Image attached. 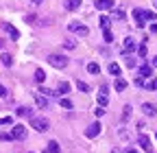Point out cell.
<instances>
[{"instance_id":"obj_1","label":"cell","mask_w":157,"mask_h":153,"mask_svg":"<svg viewBox=\"0 0 157 153\" xmlns=\"http://www.w3.org/2000/svg\"><path fill=\"white\" fill-rule=\"evenodd\" d=\"M48 64H50L52 68H57V70H63V68L68 66V57H66V55L52 53V55H48Z\"/></svg>"},{"instance_id":"obj_2","label":"cell","mask_w":157,"mask_h":153,"mask_svg":"<svg viewBox=\"0 0 157 153\" xmlns=\"http://www.w3.org/2000/svg\"><path fill=\"white\" fill-rule=\"evenodd\" d=\"M31 127H33L35 131H39V133H44V131L50 129V123H48V118H44V116H33V118H31Z\"/></svg>"},{"instance_id":"obj_3","label":"cell","mask_w":157,"mask_h":153,"mask_svg":"<svg viewBox=\"0 0 157 153\" xmlns=\"http://www.w3.org/2000/svg\"><path fill=\"white\" fill-rule=\"evenodd\" d=\"M26 133H29V131H26L24 125H13V129H11V138H13V140H24Z\"/></svg>"},{"instance_id":"obj_4","label":"cell","mask_w":157,"mask_h":153,"mask_svg":"<svg viewBox=\"0 0 157 153\" xmlns=\"http://www.w3.org/2000/svg\"><path fill=\"white\" fill-rule=\"evenodd\" d=\"M68 29H70L72 33H76V35H87V33H90V29H87L85 24H81V22H70Z\"/></svg>"},{"instance_id":"obj_5","label":"cell","mask_w":157,"mask_h":153,"mask_svg":"<svg viewBox=\"0 0 157 153\" xmlns=\"http://www.w3.org/2000/svg\"><path fill=\"white\" fill-rule=\"evenodd\" d=\"M137 144H140L146 153H153V147H151V140H148L146 133H140V138H137Z\"/></svg>"},{"instance_id":"obj_6","label":"cell","mask_w":157,"mask_h":153,"mask_svg":"<svg viewBox=\"0 0 157 153\" xmlns=\"http://www.w3.org/2000/svg\"><path fill=\"white\" fill-rule=\"evenodd\" d=\"M101 129H103V127H101V123H92V125L85 129V136H87V138H96L98 133H101Z\"/></svg>"},{"instance_id":"obj_7","label":"cell","mask_w":157,"mask_h":153,"mask_svg":"<svg viewBox=\"0 0 157 153\" xmlns=\"http://www.w3.org/2000/svg\"><path fill=\"white\" fill-rule=\"evenodd\" d=\"M137 48V44H135V40H133V37H127V40H124V44H122V53H127V55H131L133 50Z\"/></svg>"},{"instance_id":"obj_8","label":"cell","mask_w":157,"mask_h":153,"mask_svg":"<svg viewBox=\"0 0 157 153\" xmlns=\"http://www.w3.org/2000/svg\"><path fill=\"white\" fill-rule=\"evenodd\" d=\"M133 20H135V26H144L146 24V20H144V13H142V9H133Z\"/></svg>"},{"instance_id":"obj_9","label":"cell","mask_w":157,"mask_h":153,"mask_svg":"<svg viewBox=\"0 0 157 153\" xmlns=\"http://www.w3.org/2000/svg\"><path fill=\"white\" fill-rule=\"evenodd\" d=\"M96 9L98 11H111L113 9V0H96Z\"/></svg>"},{"instance_id":"obj_10","label":"cell","mask_w":157,"mask_h":153,"mask_svg":"<svg viewBox=\"0 0 157 153\" xmlns=\"http://www.w3.org/2000/svg\"><path fill=\"white\" fill-rule=\"evenodd\" d=\"M2 26H5V31H7V35L11 37V40H20V31L13 24H2Z\"/></svg>"},{"instance_id":"obj_11","label":"cell","mask_w":157,"mask_h":153,"mask_svg":"<svg viewBox=\"0 0 157 153\" xmlns=\"http://www.w3.org/2000/svg\"><path fill=\"white\" fill-rule=\"evenodd\" d=\"M35 103H37L39 109H46L48 107V99L44 96V94H35Z\"/></svg>"},{"instance_id":"obj_12","label":"cell","mask_w":157,"mask_h":153,"mask_svg":"<svg viewBox=\"0 0 157 153\" xmlns=\"http://www.w3.org/2000/svg\"><path fill=\"white\" fill-rule=\"evenodd\" d=\"M140 76H142V79H151V76H153V66L144 64V66L140 68Z\"/></svg>"},{"instance_id":"obj_13","label":"cell","mask_w":157,"mask_h":153,"mask_svg":"<svg viewBox=\"0 0 157 153\" xmlns=\"http://www.w3.org/2000/svg\"><path fill=\"white\" fill-rule=\"evenodd\" d=\"M142 112L146 114V116H155V114H157V107H155L153 103H144V105H142Z\"/></svg>"},{"instance_id":"obj_14","label":"cell","mask_w":157,"mask_h":153,"mask_svg":"<svg viewBox=\"0 0 157 153\" xmlns=\"http://www.w3.org/2000/svg\"><path fill=\"white\" fill-rule=\"evenodd\" d=\"M113 88H116L118 92H124V90H127V81L122 79V76H118V79H116V83H113Z\"/></svg>"},{"instance_id":"obj_15","label":"cell","mask_w":157,"mask_h":153,"mask_svg":"<svg viewBox=\"0 0 157 153\" xmlns=\"http://www.w3.org/2000/svg\"><path fill=\"white\" fill-rule=\"evenodd\" d=\"M59 149H61V147H59V142L50 140V142H48V147H46V153H59Z\"/></svg>"},{"instance_id":"obj_16","label":"cell","mask_w":157,"mask_h":153,"mask_svg":"<svg viewBox=\"0 0 157 153\" xmlns=\"http://www.w3.org/2000/svg\"><path fill=\"white\" fill-rule=\"evenodd\" d=\"M35 81H37V83H44V81H46V72H44L42 68L35 70Z\"/></svg>"},{"instance_id":"obj_17","label":"cell","mask_w":157,"mask_h":153,"mask_svg":"<svg viewBox=\"0 0 157 153\" xmlns=\"http://www.w3.org/2000/svg\"><path fill=\"white\" fill-rule=\"evenodd\" d=\"M68 92H70V83L68 81H61L59 88H57V94H68Z\"/></svg>"},{"instance_id":"obj_18","label":"cell","mask_w":157,"mask_h":153,"mask_svg":"<svg viewBox=\"0 0 157 153\" xmlns=\"http://www.w3.org/2000/svg\"><path fill=\"white\" fill-rule=\"evenodd\" d=\"M144 88H146V90H151V92H153V90H157V79H155V76H151L148 81H144Z\"/></svg>"},{"instance_id":"obj_19","label":"cell","mask_w":157,"mask_h":153,"mask_svg":"<svg viewBox=\"0 0 157 153\" xmlns=\"http://www.w3.org/2000/svg\"><path fill=\"white\" fill-rule=\"evenodd\" d=\"M98 24H101V29H103V31H107V29H109V24H111V20H109L107 15H101V20H98Z\"/></svg>"},{"instance_id":"obj_20","label":"cell","mask_w":157,"mask_h":153,"mask_svg":"<svg viewBox=\"0 0 157 153\" xmlns=\"http://www.w3.org/2000/svg\"><path fill=\"white\" fill-rule=\"evenodd\" d=\"M87 72L90 74H98V72H101V66H98L96 61H92V64H87Z\"/></svg>"},{"instance_id":"obj_21","label":"cell","mask_w":157,"mask_h":153,"mask_svg":"<svg viewBox=\"0 0 157 153\" xmlns=\"http://www.w3.org/2000/svg\"><path fill=\"white\" fill-rule=\"evenodd\" d=\"M109 74H113V76H120V66H118V64H109Z\"/></svg>"},{"instance_id":"obj_22","label":"cell","mask_w":157,"mask_h":153,"mask_svg":"<svg viewBox=\"0 0 157 153\" xmlns=\"http://www.w3.org/2000/svg\"><path fill=\"white\" fill-rule=\"evenodd\" d=\"M131 112H133L131 105H124V109H122V123H127V120L131 118Z\"/></svg>"},{"instance_id":"obj_23","label":"cell","mask_w":157,"mask_h":153,"mask_svg":"<svg viewBox=\"0 0 157 153\" xmlns=\"http://www.w3.org/2000/svg\"><path fill=\"white\" fill-rule=\"evenodd\" d=\"M70 11H76L78 7H81V0H68V5H66Z\"/></svg>"},{"instance_id":"obj_24","label":"cell","mask_w":157,"mask_h":153,"mask_svg":"<svg viewBox=\"0 0 157 153\" xmlns=\"http://www.w3.org/2000/svg\"><path fill=\"white\" fill-rule=\"evenodd\" d=\"M0 59H2V64H5V66H7V68H9V66H13V57H11V55H9V53H5V55H2V57H0Z\"/></svg>"},{"instance_id":"obj_25","label":"cell","mask_w":157,"mask_h":153,"mask_svg":"<svg viewBox=\"0 0 157 153\" xmlns=\"http://www.w3.org/2000/svg\"><path fill=\"white\" fill-rule=\"evenodd\" d=\"M111 13H113L116 20H124V11H122V9H116V7H113V9H111Z\"/></svg>"},{"instance_id":"obj_26","label":"cell","mask_w":157,"mask_h":153,"mask_svg":"<svg viewBox=\"0 0 157 153\" xmlns=\"http://www.w3.org/2000/svg\"><path fill=\"white\" fill-rule=\"evenodd\" d=\"M9 125H13L11 116H2V118H0V127H9Z\"/></svg>"},{"instance_id":"obj_27","label":"cell","mask_w":157,"mask_h":153,"mask_svg":"<svg viewBox=\"0 0 157 153\" xmlns=\"http://www.w3.org/2000/svg\"><path fill=\"white\" fill-rule=\"evenodd\" d=\"M15 114H17V116H31V109H29V107H17ZM31 118H33V116H31Z\"/></svg>"},{"instance_id":"obj_28","label":"cell","mask_w":157,"mask_h":153,"mask_svg":"<svg viewBox=\"0 0 157 153\" xmlns=\"http://www.w3.org/2000/svg\"><path fill=\"white\" fill-rule=\"evenodd\" d=\"M59 105H61V107H63V109H72V107H74V105H72V101H70V99H61V101H59Z\"/></svg>"},{"instance_id":"obj_29","label":"cell","mask_w":157,"mask_h":153,"mask_svg":"<svg viewBox=\"0 0 157 153\" xmlns=\"http://www.w3.org/2000/svg\"><path fill=\"white\" fill-rule=\"evenodd\" d=\"M109 103V99H107V94H98V105H101V107H105Z\"/></svg>"},{"instance_id":"obj_30","label":"cell","mask_w":157,"mask_h":153,"mask_svg":"<svg viewBox=\"0 0 157 153\" xmlns=\"http://www.w3.org/2000/svg\"><path fill=\"white\" fill-rule=\"evenodd\" d=\"M39 94H44V96H57V92H52L48 88H39Z\"/></svg>"},{"instance_id":"obj_31","label":"cell","mask_w":157,"mask_h":153,"mask_svg":"<svg viewBox=\"0 0 157 153\" xmlns=\"http://www.w3.org/2000/svg\"><path fill=\"white\" fill-rule=\"evenodd\" d=\"M76 88L81 90V92H90V85H87L85 81H76Z\"/></svg>"},{"instance_id":"obj_32","label":"cell","mask_w":157,"mask_h":153,"mask_svg":"<svg viewBox=\"0 0 157 153\" xmlns=\"http://www.w3.org/2000/svg\"><path fill=\"white\" fill-rule=\"evenodd\" d=\"M103 37H105V42H107V44H109V42H113V35H111V31H109V29L103 33Z\"/></svg>"},{"instance_id":"obj_33","label":"cell","mask_w":157,"mask_h":153,"mask_svg":"<svg viewBox=\"0 0 157 153\" xmlns=\"http://www.w3.org/2000/svg\"><path fill=\"white\" fill-rule=\"evenodd\" d=\"M9 96V92H7V88L2 85V83H0V99H7Z\"/></svg>"},{"instance_id":"obj_34","label":"cell","mask_w":157,"mask_h":153,"mask_svg":"<svg viewBox=\"0 0 157 153\" xmlns=\"http://www.w3.org/2000/svg\"><path fill=\"white\" fill-rule=\"evenodd\" d=\"M137 55H140V57H146V46H144V44L137 46Z\"/></svg>"},{"instance_id":"obj_35","label":"cell","mask_w":157,"mask_h":153,"mask_svg":"<svg viewBox=\"0 0 157 153\" xmlns=\"http://www.w3.org/2000/svg\"><path fill=\"white\" fill-rule=\"evenodd\" d=\"M63 46L66 48H76V42L74 40H68V42H63Z\"/></svg>"},{"instance_id":"obj_36","label":"cell","mask_w":157,"mask_h":153,"mask_svg":"<svg viewBox=\"0 0 157 153\" xmlns=\"http://www.w3.org/2000/svg\"><path fill=\"white\" fill-rule=\"evenodd\" d=\"M94 114H96V116H98V118H101V116H103V114H105V107H101V105H98Z\"/></svg>"},{"instance_id":"obj_37","label":"cell","mask_w":157,"mask_h":153,"mask_svg":"<svg viewBox=\"0 0 157 153\" xmlns=\"http://www.w3.org/2000/svg\"><path fill=\"white\" fill-rule=\"evenodd\" d=\"M127 66H129V68L135 66V59H133V57H127Z\"/></svg>"},{"instance_id":"obj_38","label":"cell","mask_w":157,"mask_h":153,"mask_svg":"<svg viewBox=\"0 0 157 153\" xmlns=\"http://www.w3.org/2000/svg\"><path fill=\"white\" fill-rule=\"evenodd\" d=\"M151 66H153V68H157V55H155L153 59H151Z\"/></svg>"},{"instance_id":"obj_39","label":"cell","mask_w":157,"mask_h":153,"mask_svg":"<svg viewBox=\"0 0 157 153\" xmlns=\"http://www.w3.org/2000/svg\"><path fill=\"white\" fill-rule=\"evenodd\" d=\"M151 33H157V22H153V24H151Z\"/></svg>"},{"instance_id":"obj_40","label":"cell","mask_w":157,"mask_h":153,"mask_svg":"<svg viewBox=\"0 0 157 153\" xmlns=\"http://www.w3.org/2000/svg\"><path fill=\"white\" fill-rule=\"evenodd\" d=\"M124 153H137V149H124Z\"/></svg>"},{"instance_id":"obj_41","label":"cell","mask_w":157,"mask_h":153,"mask_svg":"<svg viewBox=\"0 0 157 153\" xmlns=\"http://www.w3.org/2000/svg\"><path fill=\"white\" fill-rule=\"evenodd\" d=\"M31 2H33V5H42V2H44V0H31Z\"/></svg>"},{"instance_id":"obj_42","label":"cell","mask_w":157,"mask_h":153,"mask_svg":"<svg viewBox=\"0 0 157 153\" xmlns=\"http://www.w3.org/2000/svg\"><path fill=\"white\" fill-rule=\"evenodd\" d=\"M2 46H5V42H2V40H0V48H2Z\"/></svg>"},{"instance_id":"obj_43","label":"cell","mask_w":157,"mask_h":153,"mask_svg":"<svg viewBox=\"0 0 157 153\" xmlns=\"http://www.w3.org/2000/svg\"><path fill=\"white\" fill-rule=\"evenodd\" d=\"M155 7H157V0H155Z\"/></svg>"},{"instance_id":"obj_44","label":"cell","mask_w":157,"mask_h":153,"mask_svg":"<svg viewBox=\"0 0 157 153\" xmlns=\"http://www.w3.org/2000/svg\"><path fill=\"white\" fill-rule=\"evenodd\" d=\"M155 138H157V133H155Z\"/></svg>"}]
</instances>
